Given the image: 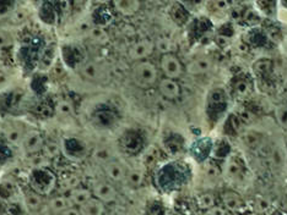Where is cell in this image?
<instances>
[{
    "mask_svg": "<svg viewBox=\"0 0 287 215\" xmlns=\"http://www.w3.org/2000/svg\"><path fill=\"white\" fill-rule=\"evenodd\" d=\"M131 81L138 88L149 90L159 83V69L150 60L136 61L131 69Z\"/></svg>",
    "mask_w": 287,
    "mask_h": 215,
    "instance_id": "1",
    "label": "cell"
},
{
    "mask_svg": "<svg viewBox=\"0 0 287 215\" xmlns=\"http://www.w3.org/2000/svg\"><path fill=\"white\" fill-rule=\"evenodd\" d=\"M160 68H161L162 73L164 77L167 78H179L185 71L183 63L181 59L173 54V53H168V54H164L161 56V63H160Z\"/></svg>",
    "mask_w": 287,
    "mask_h": 215,
    "instance_id": "2",
    "label": "cell"
},
{
    "mask_svg": "<svg viewBox=\"0 0 287 215\" xmlns=\"http://www.w3.org/2000/svg\"><path fill=\"white\" fill-rule=\"evenodd\" d=\"M224 173L231 181H241L245 178L246 164L243 159L237 154H231L227 159Z\"/></svg>",
    "mask_w": 287,
    "mask_h": 215,
    "instance_id": "3",
    "label": "cell"
},
{
    "mask_svg": "<svg viewBox=\"0 0 287 215\" xmlns=\"http://www.w3.org/2000/svg\"><path fill=\"white\" fill-rule=\"evenodd\" d=\"M155 52V43L150 39H140L130 45L128 50V56L133 61L146 60Z\"/></svg>",
    "mask_w": 287,
    "mask_h": 215,
    "instance_id": "4",
    "label": "cell"
},
{
    "mask_svg": "<svg viewBox=\"0 0 287 215\" xmlns=\"http://www.w3.org/2000/svg\"><path fill=\"white\" fill-rule=\"evenodd\" d=\"M81 75L85 80L91 82H106L108 80V73L106 69L97 63H87L81 69Z\"/></svg>",
    "mask_w": 287,
    "mask_h": 215,
    "instance_id": "5",
    "label": "cell"
},
{
    "mask_svg": "<svg viewBox=\"0 0 287 215\" xmlns=\"http://www.w3.org/2000/svg\"><path fill=\"white\" fill-rule=\"evenodd\" d=\"M159 93L166 100H177L182 94V88L179 83L173 78H161L159 81Z\"/></svg>",
    "mask_w": 287,
    "mask_h": 215,
    "instance_id": "6",
    "label": "cell"
},
{
    "mask_svg": "<svg viewBox=\"0 0 287 215\" xmlns=\"http://www.w3.org/2000/svg\"><path fill=\"white\" fill-rule=\"evenodd\" d=\"M221 203L228 212H242L246 208V202L242 196L233 190H227L221 193Z\"/></svg>",
    "mask_w": 287,
    "mask_h": 215,
    "instance_id": "7",
    "label": "cell"
},
{
    "mask_svg": "<svg viewBox=\"0 0 287 215\" xmlns=\"http://www.w3.org/2000/svg\"><path fill=\"white\" fill-rule=\"evenodd\" d=\"M22 144L23 149L28 155L41 153L43 149V145H44L42 133L38 132V131H31V132L26 133L22 140Z\"/></svg>",
    "mask_w": 287,
    "mask_h": 215,
    "instance_id": "8",
    "label": "cell"
},
{
    "mask_svg": "<svg viewBox=\"0 0 287 215\" xmlns=\"http://www.w3.org/2000/svg\"><path fill=\"white\" fill-rule=\"evenodd\" d=\"M92 195L93 197L99 198L100 200L106 204V203L114 202L117 199V190L114 188V186L109 182H99L96 183L92 188Z\"/></svg>",
    "mask_w": 287,
    "mask_h": 215,
    "instance_id": "9",
    "label": "cell"
},
{
    "mask_svg": "<svg viewBox=\"0 0 287 215\" xmlns=\"http://www.w3.org/2000/svg\"><path fill=\"white\" fill-rule=\"evenodd\" d=\"M81 215H103L106 212V205L99 198L91 197L87 202L78 207Z\"/></svg>",
    "mask_w": 287,
    "mask_h": 215,
    "instance_id": "10",
    "label": "cell"
},
{
    "mask_svg": "<svg viewBox=\"0 0 287 215\" xmlns=\"http://www.w3.org/2000/svg\"><path fill=\"white\" fill-rule=\"evenodd\" d=\"M117 13L123 16H133L140 10V0H113Z\"/></svg>",
    "mask_w": 287,
    "mask_h": 215,
    "instance_id": "11",
    "label": "cell"
},
{
    "mask_svg": "<svg viewBox=\"0 0 287 215\" xmlns=\"http://www.w3.org/2000/svg\"><path fill=\"white\" fill-rule=\"evenodd\" d=\"M104 173H106L107 178L113 182H119V181L125 180L126 170L123 166V164L118 163V161H108L104 166Z\"/></svg>",
    "mask_w": 287,
    "mask_h": 215,
    "instance_id": "12",
    "label": "cell"
},
{
    "mask_svg": "<svg viewBox=\"0 0 287 215\" xmlns=\"http://www.w3.org/2000/svg\"><path fill=\"white\" fill-rule=\"evenodd\" d=\"M92 196V191L86 187H81V186H78L74 190H71L70 192H68V198L70 199L74 207H80L81 204L87 202Z\"/></svg>",
    "mask_w": 287,
    "mask_h": 215,
    "instance_id": "13",
    "label": "cell"
},
{
    "mask_svg": "<svg viewBox=\"0 0 287 215\" xmlns=\"http://www.w3.org/2000/svg\"><path fill=\"white\" fill-rule=\"evenodd\" d=\"M70 207H74V205L71 204L68 196H57L48 202V209H49V213L53 215H61L64 210Z\"/></svg>",
    "mask_w": 287,
    "mask_h": 215,
    "instance_id": "14",
    "label": "cell"
},
{
    "mask_svg": "<svg viewBox=\"0 0 287 215\" xmlns=\"http://www.w3.org/2000/svg\"><path fill=\"white\" fill-rule=\"evenodd\" d=\"M210 61L206 58H198L188 64L186 71L190 75H203L210 70Z\"/></svg>",
    "mask_w": 287,
    "mask_h": 215,
    "instance_id": "15",
    "label": "cell"
},
{
    "mask_svg": "<svg viewBox=\"0 0 287 215\" xmlns=\"http://www.w3.org/2000/svg\"><path fill=\"white\" fill-rule=\"evenodd\" d=\"M125 181L129 185V187H140V186L144 185V181H145V173L141 169H130V170H126Z\"/></svg>",
    "mask_w": 287,
    "mask_h": 215,
    "instance_id": "16",
    "label": "cell"
},
{
    "mask_svg": "<svg viewBox=\"0 0 287 215\" xmlns=\"http://www.w3.org/2000/svg\"><path fill=\"white\" fill-rule=\"evenodd\" d=\"M197 205L199 209L206 212L207 209H210V208L216 205V197H215L214 193L211 192L202 193V195H199L197 197Z\"/></svg>",
    "mask_w": 287,
    "mask_h": 215,
    "instance_id": "17",
    "label": "cell"
},
{
    "mask_svg": "<svg viewBox=\"0 0 287 215\" xmlns=\"http://www.w3.org/2000/svg\"><path fill=\"white\" fill-rule=\"evenodd\" d=\"M25 202L28 209L32 210V212H37V210H40L43 204L42 197L36 192H28L27 195H26Z\"/></svg>",
    "mask_w": 287,
    "mask_h": 215,
    "instance_id": "18",
    "label": "cell"
},
{
    "mask_svg": "<svg viewBox=\"0 0 287 215\" xmlns=\"http://www.w3.org/2000/svg\"><path fill=\"white\" fill-rule=\"evenodd\" d=\"M28 164H30V166H33V168L36 169H43L47 168V166L51 164V159H48L43 153L42 154L37 153V154L30 155V158H28Z\"/></svg>",
    "mask_w": 287,
    "mask_h": 215,
    "instance_id": "19",
    "label": "cell"
},
{
    "mask_svg": "<svg viewBox=\"0 0 287 215\" xmlns=\"http://www.w3.org/2000/svg\"><path fill=\"white\" fill-rule=\"evenodd\" d=\"M80 186V178L76 175H70L68 178L63 179L59 183V190L62 192H70L71 190H74L75 187Z\"/></svg>",
    "mask_w": 287,
    "mask_h": 215,
    "instance_id": "20",
    "label": "cell"
},
{
    "mask_svg": "<svg viewBox=\"0 0 287 215\" xmlns=\"http://www.w3.org/2000/svg\"><path fill=\"white\" fill-rule=\"evenodd\" d=\"M245 143L247 144V147H249L250 149H258L263 145L262 137H260L259 133L257 132H247L243 137Z\"/></svg>",
    "mask_w": 287,
    "mask_h": 215,
    "instance_id": "21",
    "label": "cell"
},
{
    "mask_svg": "<svg viewBox=\"0 0 287 215\" xmlns=\"http://www.w3.org/2000/svg\"><path fill=\"white\" fill-rule=\"evenodd\" d=\"M56 111L58 115H63V116L71 115L74 111L73 103L68 99H61L58 103H57Z\"/></svg>",
    "mask_w": 287,
    "mask_h": 215,
    "instance_id": "22",
    "label": "cell"
},
{
    "mask_svg": "<svg viewBox=\"0 0 287 215\" xmlns=\"http://www.w3.org/2000/svg\"><path fill=\"white\" fill-rule=\"evenodd\" d=\"M250 90H252V86L246 80H239L234 85V93H236L237 97H247V95L250 94Z\"/></svg>",
    "mask_w": 287,
    "mask_h": 215,
    "instance_id": "23",
    "label": "cell"
},
{
    "mask_svg": "<svg viewBox=\"0 0 287 215\" xmlns=\"http://www.w3.org/2000/svg\"><path fill=\"white\" fill-rule=\"evenodd\" d=\"M155 49L157 52L162 53V55L168 54V53H172V50H173V43H172L169 38H159L157 42L155 43Z\"/></svg>",
    "mask_w": 287,
    "mask_h": 215,
    "instance_id": "24",
    "label": "cell"
},
{
    "mask_svg": "<svg viewBox=\"0 0 287 215\" xmlns=\"http://www.w3.org/2000/svg\"><path fill=\"white\" fill-rule=\"evenodd\" d=\"M41 153H43L48 159L52 160L58 157L59 153H61V148H59V145L56 142H47L43 145V149Z\"/></svg>",
    "mask_w": 287,
    "mask_h": 215,
    "instance_id": "25",
    "label": "cell"
},
{
    "mask_svg": "<svg viewBox=\"0 0 287 215\" xmlns=\"http://www.w3.org/2000/svg\"><path fill=\"white\" fill-rule=\"evenodd\" d=\"M91 38L99 44H106L108 42V35L102 28H92L91 30Z\"/></svg>",
    "mask_w": 287,
    "mask_h": 215,
    "instance_id": "26",
    "label": "cell"
},
{
    "mask_svg": "<svg viewBox=\"0 0 287 215\" xmlns=\"http://www.w3.org/2000/svg\"><path fill=\"white\" fill-rule=\"evenodd\" d=\"M254 72L257 73L258 76H264L271 70V61L270 60H259L254 64Z\"/></svg>",
    "mask_w": 287,
    "mask_h": 215,
    "instance_id": "27",
    "label": "cell"
},
{
    "mask_svg": "<svg viewBox=\"0 0 287 215\" xmlns=\"http://www.w3.org/2000/svg\"><path fill=\"white\" fill-rule=\"evenodd\" d=\"M276 114V120L279 125L281 126L284 130L287 131V107L286 105H280L275 111Z\"/></svg>",
    "mask_w": 287,
    "mask_h": 215,
    "instance_id": "28",
    "label": "cell"
},
{
    "mask_svg": "<svg viewBox=\"0 0 287 215\" xmlns=\"http://www.w3.org/2000/svg\"><path fill=\"white\" fill-rule=\"evenodd\" d=\"M23 137H25V136L21 133V131L19 130V128H11L8 132V135H6L8 141L10 143H13V144H19L20 142H22Z\"/></svg>",
    "mask_w": 287,
    "mask_h": 215,
    "instance_id": "29",
    "label": "cell"
},
{
    "mask_svg": "<svg viewBox=\"0 0 287 215\" xmlns=\"http://www.w3.org/2000/svg\"><path fill=\"white\" fill-rule=\"evenodd\" d=\"M253 207H254V209L257 210V212L265 213L270 208V204L266 199H264L263 197H258L257 196L254 202H253Z\"/></svg>",
    "mask_w": 287,
    "mask_h": 215,
    "instance_id": "30",
    "label": "cell"
},
{
    "mask_svg": "<svg viewBox=\"0 0 287 215\" xmlns=\"http://www.w3.org/2000/svg\"><path fill=\"white\" fill-rule=\"evenodd\" d=\"M13 44V39L6 32H0V48H8Z\"/></svg>",
    "mask_w": 287,
    "mask_h": 215,
    "instance_id": "31",
    "label": "cell"
},
{
    "mask_svg": "<svg viewBox=\"0 0 287 215\" xmlns=\"http://www.w3.org/2000/svg\"><path fill=\"white\" fill-rule=\"evenodd\" d=\"M205 215H226V209L224 207H219V205H215V207L210 208L205 212Z\"/></svg>",
    "mask_w": 287,
    "mask_h": 215,
    "instance_id": "32",
    "label": "cell"
},
{
    "mask_svg": "<svg viewBox=\"0 0 287 215\" xmlns=\"http://www.w3.org/2000/svg\"><path fill=\"white\" fill-rule=\"evenodd\" d=\"M95 158L97 160H100V161H107V163L109 161V154H108V152H107L106 149H99V150H97V152H96V154H95Z\"/></svg>",
    "mask_w": 287,
    "mask_h": 215,
    "instance_id": "33",
    "label": "cell"
},
{
    "mask_svg": "<svg viewBox=\"0 0 287 215\" xmlns=\"http://www.w3.org/2000/svg\"><path fill=\"white\" fill-rule=\"evenodd\" d=\"M61 215H81V213H80V210H79V208L70 207V208H68L66 210H64Z\"/></svg>",
    "mask_w": 287,
    "mask_h": 215,
    "instance_id": "34",
    "label": "cell"
},
{
    "mask_svg": "<svg viewBox=\"0 0 287 215\" xmlns=\"http://www.w3.org/2000/svg\"><path fill=\"white\" fill-rule=\"evenodd\" d=\"M85 3H86V0H73V4L75 6H78V8L82 6Z\"/></svg>",
    "mask_w": 287,
    "mask_h": 215,
    "instance_id": "35",
    "label": "cell"
},
{
    "mask_svg": "<svg viewBox=\"0 0 287 215\" xmlns=\"http://www.w3.org/2000/svg\"><path fill=\"white\" fill-rule=\"evenodd\" d=\"M109 1H113V0H95L96 4H101V5H104V4H108Z\"/></svg>",
    "mask_w": 287,
    "mask_h": 215,
    "instance_id": "36",
    "label": "cell"
},
{
    "mask_svg": "<svg viewBox=\"0 0 287 215\" xmlns=\"http://www.w3.org/2000/svg\"><path fill=\"white\" fill-rule=\"evenodd\" d=\"M272 215H280V214H272Z\"/></svg>",
    "mask_w": 287,
    "mask_h": 215,
    "instance_id": "37",
    "label": "cell"
}]
</instances>
